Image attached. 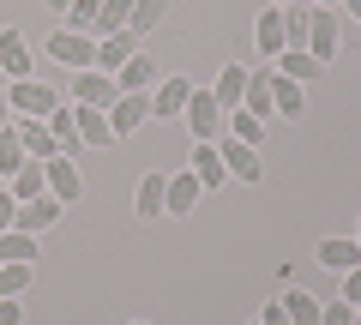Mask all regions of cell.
<instances>
[{
  "label": "cell",
  "mask_w": 361,
  "mask_h": 325,
  "mask_svg": "<svg viewBox=\"0 0 361 325\" xmlns=\"http://www.w3.org/2000/svg\"><path fill=\"white\" fill-rule=\"evenodd\" d=\"M6 103H13V115L49 121L54 109H61V97H54V85H42V78L30 73V78H13V85H6Z\"/></svg>",
  "instance_id": "1"
},
{
  "label": "cell",
  "mask_w": 361,
  "mask_h": 325,
  "mask_svg": "<svg viewBox=\"0 0 361 325\" xmlns=\"http://www.w3.org/2000/svg\"><path fill=\"white\" fill-rule=\"evenodd\" d=\"M49 61L66 66V73H85V66H97V37H85V30H49Z\"/></svg>",
  "instance_id": "2"
},
{
  "label": "cell",
  "mask_w": 361,
  "mask_h": 325,
  "mask_svg": "<svg viewBox=\"0 0 361 325\" xmlns=\"http://www.w3.org/2000/svg\"><path fill=\"white\" fill-rule=\"evenodd\" d=\"M301 49H307L319 66L337 61V49H343V25H337L331 6H313V13H307V42H301Z\"/></svg>",
  "instance_id": "3"
},
{
  "label": "cell",
  "mask_w": 361,
  "mask_h": 325,
  "mask_svg": "<svg viewBox=\"0 0 361 325\" xmlns=\"http://www.w3.org/2000/svg\"><path fill=\"white\" fill-rule=\"evenodd\" d=\"M73 103H85V109H115L121 103V85H115V73H97V66H85V73H73Z\"/></svg>",
  "instance_id": "4"
},
{
  "label": "cell",
  "mask_w": 361,
  "mask_h": 325,
  "mask_svg": "<svg viewBox=\"0 0 361 325\" xmlns=\"http://www.w3.org/2000/svg\"><path fill=\"white\" fill-rule=\"evenodd\" d=\"M180 121L193 127V139H223V109H217V97H211V85H193Z\"/></svg>",
  "instance_id": "5"
},
{
  "label": "cell",
  "mask_w": 361,
  "mask_h": 325,
  "mask_svg": "<svg viewBox=\"0 0 361 325\" xmlns=\"http://www.w3.org/2000/svg\"><path fill=\"white\" fill-rule=\"evenodd\" d=\"M217 157H223V169H229V181H247V187H253L259 175H265V163H259V145H241V139H229V133L217 139Z\"/></svg>",
  "instance_id": "6"
},
{
  "label": "cell",
  "mask_w": 361,
  "mask_h": 325,
  "mask_svg": "<svg viewBox=\"0 0 361 325\" xmlns=\"http://www.w3.org/2000/svg\"><path fill=\"white\" fill-rule=\"evenodd\" d=\"M145 121H151V91H121V103L109 109V127H115V139L139 133Z\"/></svg>",
  "instance_id": "7"
},
{
  "label": "cell",
  "mask_w": 361,
  "mask_h": 325,
  "mask_svg": "<svg viewBox=\"0 0 361 325\" xmlns=\"http://www.w3.org/2000/svg\"><path fill=\"white\" fill-rule=\"evenodd\" d=\"M61 199H54V193H42V199H25V205H18V223H13V229H25V235H49L54 229V223H61Z\"/></svg>",
  "instance_id": "8"
},
{
  "label": "cell",
  "mask_w": 361,
  "mask_h": 325,
  "mask_svg": "<svg viewBox=\"0 0 361 325\" xmlns=\"http://www.w3.org/2000/svg\"><path fill=\"white\" fill-rule=\"evenodd\" d=\"M0 73H6V85L37 73V54H30V42L18 37V30H0Z\"/></svg>",
  "instance_id": "9"
},
{
  "label": "cell",
  "mask_w": 361,
  "mask_h": 325,
  "mask_svg": "<svg viewBox=\"0 0 361 325\" xmlns=\"http://www.w3.org/2000/svg\"><path fill=\"white\" fill-rule=\"evenodd\" d=\"M253 49L265 54V61H277V54L289 49V37H283V6H265V13H259V25H253Z\"/></svg>",
  "instance_id": "10"
},
{
  "label": "cell",
  "mask_w": 361,
  "mask_h": 325,
  "mask_svg": "<svg viewBox=\"0 0 361 325\" xmlns=\"http://www.w3.org/2000/svg\"><path fill=\"white\" fill-rule=\"evenodd\" d=\"M42 169H49V193L61 199V205H73V199L85 193V175H78V163H73V157H49Z\"/></svg>",
  "instance_id": "11"
},
{
  "label": "cell",
  "mask_w": 361,
  "mask_h": 325,
  "mask_svg": "<svg viewBox=\"0 0 361 325\" xmlns=\"http://www.w3.org/2000/svg\"><path fill=\"white\" fill-rule=\"evenodd\" d=\"M313 259H319L331 277H343V271H355V265H361V247H355V235H331V241H319Z\"/></svg>",
  "instance_id": "12"
},
{
  "label": "cell",
  "mask_w": 361,
  "mask_h": 325,
  "mask_svg": "<svg viewBox=\"0 0 361 325\" xmlns=\"http://www.w3.org/2000/svg\"><path fill=\"white\" fill-rule=\"evenodd\" d=\"M187 97H193V85H187V78H163V85L151 91V121H180Z\"/></svg>",
  "instance_id": "13"
},
{
  "label": "cell",
  "mask_w": 361,
  "mask_h": 325,
  "mask_svg": "<svg viewBox=\"0 0 361 325\" xmlns=\"http://www.w3.org/2000/svg\"><path fill=\"white\" fill-rule=\"evenodd\" d=\"M139 54V37L133 30H115V37H97V73H121V66Z\"/></svg>",
  "instance_id": "14"
},
{
  "label": "cell",
  "mask_w": 361,
  "mask_h": 325,
  "mask_svg": "<svg viewBox=\"0 0 361 325\" xmlns=\"http://www.w3.org/2000/svg\"><path fill=\"white\" fill-rule=\"evenodd\" d=\"M193 181L205 187V193L229 181V169H223V157H217V139H193Z\"/></svg>",
  "instance_id": "15"
},
{
  "label": "cell",
  "mask_w": 361,
  "mask_h": 325,
  "mask_svg": "<svg viewBox=\"0 0 361 325\" xmlns=\"http://www.w3.org/2000/svg\"><path fill=\"white\" fill-rule=\"evenodd\" d=\"M133 211H139V217H163V211H169V175L145 169L139 175V193H133Z\"/></svg>",
  "instance_id": "16"
},
{
  "label": "cell",
  "mask_w": 361,
  "mask_h": 325,
  "mask_svg": "<svg viewBox=\"0 0 361 325\" xmlns=\"http://www.w3.org/2000/svg\"><path fill=\"white\" fill-rule=\"evenodd\" d=\"M115 85H121V91H157V85H163V66L139 49V54H133V61L115 73Z\"/></svg>",
  "instance_id": "17"
},
{
  "label": "cell",
  "mask_w": 361,
  "mask_h": 325,
  "mask_svg": "<svg viewBox=\"0 0 361 325\" xmlns=\"http://www.w3.org/2000/svg\"><path fill=\"white\" fill-rule=\"evenodd\" d=\"M13 127H18V139H25V157H37V163H49V157H61V145H54L49 121H30V115H18Z\"/></svg>",
  "instance_id": "18"
},
{
  "label": "cell",
  "mask_w": 361,
  "mask_h": 325,
  "mask_svg": "<svg viewBox=\"0 0 361 325\" xmlns=\"http://www.w3.org/2000/svg\"><path fill=\"white\" fill-rule=\"evenodd\" d=\"M271 109H277L283 121H301V115H307V97H301V85H295V78H283L277 66H271Z\"/></svg>",
  "instance_id": "19"
},
{
  "label": "cell",
  "mask_w": 361,
  "mask_h": 325,
  "mask_svg": "<svg viewBox=\"0 0 361 325\" xmlns=\"http://www.w3.org/2000/svg\"><path fill=\"white\" fill-rule=\"evenodd\" d=\"M205 199V187L193 181V169H180V175H169V211L163 217H193V205Z\"/></svg>",
  "instance_id": "20"
},
{
  "label": "cell",
  "mask_w": 361,
  "mask_h": 325,
  "mask_svg": "<svg viewBox=\"0 0 361 325\" xmlns=\"http://www.w3.org/2000/svg\"><path fill=\"white\" fill-rule=\"evenodd\" d=\"M73 115H78V145H97V151H109V145H115V127H109V115H103V109L73 103Z\"/></svg>",
  "instance_id": "21"
},
{
  "label": "cell",
  "mask_w": 361,
  "mask_h": 325,
  "mask_svg": "<svg viewBox=\"0 0 361 325\" xmlns=\"http://www.w3.org/2000/svg\"><path fill=\"white\" fill-rule=\"evenodd\" d=\"M241 109H247V115H259V121H277V109H271V66H253V73H247Z\"/></svg>",
  "instance_id": "22"
},
{
  "label": "cell",
  "mask_w": 361,
  "mask_h": 325,
  "mask_svg": "<svg viewBox=\"0 0 361 325\" xmlns=\"http://www.w3.org/2000/svg\"><path fill=\"white\" fill-rule=\"evenodd\" d=\"M211 97H217L223 115H235V109H241V97H247V66H223L217 85H211Z\"/></svg>",
  "instance_id": "23"
},
{
  "label": "cell",
  "mask_w": 361,
  "mask_h": 325,
  "mask_svg": "<svg viewBox=\"0 0 361 325\" xmlns=\"http://www.w3.org/2000/svg\"><path fill=\"white\" fill-rule=\"evenodd\" d=\"M277 73L295 78V85H313V78H325V66L313 61L307 49H283V54H277Z\"/></svg>",
  "instance_id": "24"
},
{
  "label": "cell",
  "mask_w": 361,
  "mask_h": 325,
  "mask_svg": "<svg viewBox=\"0 0 361 325\" xmlns=\"http://www.w3.org/2000/svg\"><path fill=\"white\" fill-rule=\"evenodd\" d=\"M25 163H37V157H25V139H18V127H0V181H13Z\"/></svg>",
  "instance_id": "25"
},
{
  "label": "cell",
  "mask_w": 361,
  "mask_h": 325,
  "mask_svg": "<svg viewBox=\"0 0 361 325\" xmlns=\"http://www.w3.org/2000/svg\"><path fill=\"white\" fill-rule=\"evenodd\" d=\"M6 193H13L18 205H25V199H42V193H49V169H42V163H25V169L6 181Z\"/></svg>",
  "instance_id": "26"
},
{
  "label": "cell",
  "mask_w": 361,
  "mask_h": 325,
  "mask_svg": "<svg viewBox=\"0 0 361 325\" xmlns=\"http://www.w3.org/2000/svg\"><path fill=\"white\" fill-rule=\"evenodd\" d=\"M30 259H37V235H25V229L0 235V265H30Z\"/></svg>",
  "instance_id": "27"
},
{
  "label": "cell",
  "mask_w": 361,
  "mask_h": 325,
  "mask_svg": "<svg viewBox=\"0 0 361 325\" xmlns=\"http://www.w3.org/2000/svg\"><path fill=\"white\" fill-rule=\"evenodd\" d=\"M49 133H54V145H61V157L78 151V115H73V103H61V109L49 115Z\"/></svg>",
  "instance_id": "28"
},
{
  "label": "cell",
  "mask_w": 361,
  "mask_h": 325,
  "mask_svg": "<svg viewBox=\"0 0 361 325\" xmlns=\"http://www.w3.org/2000/svg\"><path fill=\"white\" fill-rule=\"evenodd\" d=\"M223 133H229V139H241V145H265V121H259V115H247V109L223 115Z\"/></svg>",
  "instance_id": "29"
},
{
  "label": "cell",
  "mask_w": 361,
  "mask_h": 325,
  "mask_svg": "<svg viewBox=\"0 0 361 325\" xmlns=\"http://www.w3.org/2000/svg\"><path fill=\"white\" fill-rule=\"evenodd\" d=\"M163 13H169V0H133V18H127V30L145 42V30H157V25H163Z\"/></svg>",
  "instance_id": "30"
},
{
  "label": "cell",
  "mask_w": 361,
  "mask_h": 325,
  "mask_svg": "<svg viewBox=\"0 0 361 325\" xmlns=\"http://www.w3.org/2000/svg\"><path fill=\"white\" fill-rule=\"evenodd\" d=\"M283 307H289V319H295V325H319V307H325V301H319V295H307V289H295V283H289Z\"/></svg>",
  "instance_id": "31"
},
{
  "label": "cell",
  "mask_w": 361,
  "mask_h": 325,
  "mask_svg": "<svg viewBox=\"0 0 361 325\" xmlns=\"http://www.w3.org/2000/svg\"><path fill=\"white\" fill-rule=\"evenodd\" d=\"M133 18V0H103V18H97V37H115V30H127Z\"/></svg>",
  "instance_id": "32"
},
{
  "label": "cell",
  "mask_w": 361,
  "mask_h": 325,
  "mask_svg": "<svg viewBox=\"0 0 361 325\" xmlns=\"http://www.w3.org/2000/svg\"><path fill=\"white\" fill-rule=\"evenodd\" d=\"M97 18H103V0H78L73 13H66V30H85V37H97Z\"/></svg>",
  "instance_id": "33"
},
{
  "label": "cell",
  "mask_w": 361,
  "mask_h": 325,
  "mask_svg": "<svg viewBox=\"0 0 361 325\" xmlns=\"http://www.w3.org/2000/svg\"><path fill=\"white\" fill-rule=\"evenodd\" d=\"M30 289V265H0V301H18Z\"/></svg>",
  "instance_id": "34"
},
{
  "label": "cell",
  "mask_w": 361,
  "mask_h": 325,
  "mask_svg": "<svg viewBox=\"0 0 361 325\" xmlns=\"http://www.w3.org/2000/svg\"><path fill=\"white\" fill-rule=\"evenodd\" d=\"M319 325H355V307H349L343 295H337V301H325V307H319Z\"/></svg>",
  "instance_id": "35"
},
{
  "label": "cell",
  "mask_w": 361,
  "mask_h": 325,
  "mask_svg": "<svg viewBox=\"0 0 361 325\" xmlns=\"http://www.w3.org/2000/svg\"><path fill=\"white\" fill-rule=\"evenodd\" d=\"M259 325H295V319H289V307H283V295H277V301H265V313H259Z\"/></svg>",
  "instance_id": "36"
},
{
  "label": "cell",
  "mask_w": 361,
  "mask_h": 325,
  "mask_svg": "<svg viewBox=\"0 0 361 325\" xmlns=\"http://www.w3.org/2000/svg\"><path fill=\"white\" fill-rule=\"evenodd\" d=\"M13 223H18V199H13V193H6V187H0V235L13 229Z\"/></svg>",
  "instance_id": "37"
},
{
  "label": "cell",
  "mask_w": 361,
  "mask_h": 325,
  "mask_svg": "<svg viewBox=\"0 0 361 325\" xmlns=\"http://www.w3.org/2000/svg\"><path fill=\"white\" fill-rule=\"evenodd\" d=\"M343 301H349V307H361V265H355V271H343Z\"/></svg>",
  "instance_id": "38"
},
{
  "label": "cell",
  "mask_w": 361,
  "mask_h": 325,
  "mask_svg": "<svg viewBox=\"0 0 361 325\" xmlns=\"http://www.w3.org/2000/svg\"><path fill=\"white\" fill-rule=\"evenodd\" d=\"M0 325H25V307L18 301H0Z\"/></svg>",
  "instance_id": "39"
},
{
  "label": "cell",
  "mask_w": 361,
  "mask_h": 325,
  "mask_svg": "<svg viewBox=\"0 0 361 325\" xmlns=\"http://www.w3.org/2000/svg\"><path fill=\"white\" fill-rule=\"evenodd\" d=\"M0 127H13V103H6V91H0Z\"/></svg>",
  "instance_id": "40"
},
{
  "label": "cell",
  "mask_w": 361,
  "mask_h": 325,
  "mask_svg": "<svg viewBox=\"0 0 361 325\" xmlns=\"http://www.w3.org/2000/svg\"><path fill=\"white\" fill-rule=\"evenodd\" d=\"M73 6H78V0H49V13H61V18L73 13Z\"/></svg>",
  "instance_id": "41"
},
{
  "label": "cell",
  "mask_w": 361,
  "mask_h": 325,
  "mask_svg": "<svg viewBox=\"0 0 361 325\" xmlns=\"http://www.w3.org/2000/svg\"><path fill=\"white\" fill-rule=\"evenodd\" d=\"M271 6H319V0H271Z\"/></svg>",
  "instance_id": "42"
},
{
  "label": "cell",
  "mask_w": 361,
  "mask_h": 325,
  "mask_svg": "<svg viewBox=\"0 0 361 325\" xmlns=\"http://www.w3.org/2000/svg\"><path fill=\"white\" fill-rule=\"evenodd\" d=\"M343 13H349V18H361V0H343Z\"/></svg>",
  "instance_id": "43"
},
{
  "label": "cell",
  "mask_w": 361,
  "mask_h": 325,
  "mask_svg": "<svg viewBox=\"0 0 361 325\" xmlns=\"http://www.w3.org/2000/svg\"><path fill=\"white\" fill-rule=\"evenodd\" d=\"M319 6H331V13H337V6H343V0H319Z\"/></svg>",
  "instance_id": "44"
},
{
  "label": "cell",
  "mask_w": 361,
  "mask_h": 325,
  "mask_svg": "<svg viewBox=\"0 0 361 325\" xmlns=\"http://www.w3.org/2000/svg\"><path fill=\"white\" fill-rule=\"evenodd\" d=\"M355 247H361V223H355Z\"/></svg>",
  "instance_id": "45"
},
{
  "label": "cell",
  "mask_w": 361,
  "mask_h": 325,
  "mask_svg": "<svg viewBox=\"0 0 361 325\" xmlns=\"http://www.w3.org/2000/svg\"><path fill=\"white\" fill-rule=\"evenodd\" d=\"M355 325H361V307H355Z\"/></svg>",
  "instance_id": "46"
},
{
  "label": "cell",
  "mask_w": 361,
  "mask_h": 325,
  "mask_svg": "<svg viewBox=\"0 0 361 325\" xmlns=\"http://www.w3.org/2000/svg\"><path fill=\"white\" fill-rule=\"evenodd\" d=\"M0 187H6V181H0Z\"/></svg>",
  "instance_id": "47"
},
{
  "label": "cell",
  "mask_w": 361,
  "mask_h": 325,
  "mask_svg": "<svg viewBox=\"0 0 361 325\" xmlns=\"http://www.w3.org/2000/svg\"><path fill=\"white\" fill-rule=\"evenodd\" d=\"M253 325H259V319H253Z\"/></svg>",
  "instance_id": "48"
}]
</instances>
